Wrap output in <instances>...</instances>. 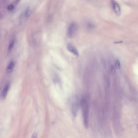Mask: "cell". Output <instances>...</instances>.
I'll return each instance as SVG.
<instances>
[{
    "label": "cell",
    "mask_w": 138,
    "mask_h": 138,
    "mask_svg": "<svg viewBox=\"0 0 138 138\" xmlns=\"http://www.w3.org/2000/svg\"><path fill=\"white\" fill-rule=\"evenodd\" d=\"M37 137V133H34V134L33 135V136H32V138H36V137Z\"/></svg>",
    "instance_id": "12"
},
{
    "label": "cell",
    "mask_w": 138,
    "mask_h": 138,
    "mask_svg": "<svg viewBox=\"0 0 138 138\" xmlns=\"http://www.w3.org/2000/svg\"><path fill=\"white\" fill-rule=\"evenodd\" d=\"M111 5L114 12L117 16H119L121 14V9L119 4L114 0H111Z\"/></svg>",
    "instance_id": "4"
},
{
    "label": "cell",
    "mask_w": 138,
    "mask_h": 138,
    "mask_svg": "<svg viewBox=\"0 0 138 138\" xmlns=\"http://www.w3.org/2000/svg\"><path fill=\"white\" fill-rule=\"evenodd\" d=\"M20 0H16V2L18 3V2Z\"/></svg>",
    "instance_id": "13"
},
{
    "label": "cell",
    "mask_w": 138,
    "mask_h": 138,
    "mask_svg": "<svg viewBox=\"0 0 138 138\" xmlns=\"http://www.w3.org/2000/svg\"><path fill=\"white\" fill-rule=\"evenodd\" d=\"M9 85H7L5 86L4 87V88L2 90L1 94V97L2 99H4L7 96L8 92L9 91Z\"/></svg>",
    "instance_id": "6"
},
{
    "label": "cell",
    "mask_w": 138,
    "mask_h": 138,
    "mask_svg": "<svg viewBox=\"0 0 138 138\" xmlns=\"http://www.w3.org/2000/svg\"><path fill=\"white\" fill-rule=\"evenodd\" d=\"M15 67V64L13 62H11L9 64L7 69V72L8 73H10L13 70Z\"/></svg>",
    "instance_id": "7"
},
{
    "label": "cell",
    "mask_w": 138,
    "mask_h": 138,
    "mask_svg": "<svg viewBox=\"0 0 138 138\" xmlns=\"http://www.w3.org/2000/svg\"><path fill=\"white\" fill-rule=\"evenodd\" d=\"M31 10L29 8H28L27 9H26V11L25 15L26 17H29L31 15Z\"/></svg>",
    "instance_id": "10"
},
{
    "label": "cell",
    "mask_w": 138,
    "mask_h": 138,
    "mask_svg": "<svg viewBox=\"0 0 138 138\" xmlns=\"http://www.w3.org/2000/svg\"><path fill=\"white\" fill-rule=\"evenodd\" d=\"M67 49L69 52L72 53L76 56H79V52L76 47L71 44H68L67 46Z\"/></svg>",
    "instance_id": "5"
},
{
    "label": "cell",
    "mask_w": 138,
    "mask_h": 138,
    "mask_svg": "<svg viewBox=\"0 0 138 138\" xmlns=\"http://www.w3.org/2000/svg\"><path fill=\"white\" fill-rule=\"evenodd\" d=\"M14 43V40H13V41L11 42V43H10V44L9 45V47H8V50L9 52H11L12 49L13 48Z\"/></svg>",
    "instance_id": "8"
},
{
    "label": "cell",
    "mask_w": 138,
    "mask_h": 138,
    "mask_svg": "<svg viewBox=\"0 0 138 138\" xmlns=\"http://www.w3.org/2000/svg\"><path fill=\"white\" fill-rule=\"evenodd\" d=\"M82 114L83 119L84 126L86 128L88 126V117H89V104L86 98H83L81 101Z\"/></svg>",
    "instance_id": "1"
},
{
    "label": "cell",
    "mask_w": 138,
    "mask_h": 138,
    "mask_svg": "<svg viewBox=\"0 0 138 138\" xmlns=\"http://www.w3.org/2000/svg\"><path fill=\"white\" fill-rule=\"evenodd\" d=\"M14 8V6L12 4H10L8 7L7 9L9 10H12Z\"/></svg>",
    "instance_id": "11"
},
{
    "label": "cell",
    "mask_w": 138,
    "mask_h": 138,
    "mask_svg": "<svg viewBox=\"0 0 138 138\" xmlns=\"http://www.w3.org/2000/svg\"><path fill=\"white\" fill-rule=\"evenodd\" d=\"M78 30V25L75 22H72L69 25L67 32V37L72 38L75 36Z\"/></svg>",
    "instance_id": "2"
},
{
    "label": "cell",
    "mask_w": 138,
    "mask_h": 138,
    "mask_svg": "<svg viewBox=\"0 0 138 138\" xmlns=\"http://www.w3.org/2000/svg\"><path fill=\"white\" fill-rule=\"evenodd\" d=\"M79 102L77 98L73 100L72 103V112L74 116H76L79 107Z\"/></svg>",
    "instance_id": "3"
},
{
    "label": "cell",
    "mask_w": 138,
    "mask_h": 138,
    "mask_svg": "<svg viewBox=\"0 0 138 138\" xmlns=\"http://www.w3.org/2000/svg\"><path fill=\"white\" fill-rule=\"evenodd\" d=\"M115 67L116 68V69H119L121 67V64L119 60H118L115 61Z\"/></svg>",
    "instance_id": "9"
}]
</instances>
